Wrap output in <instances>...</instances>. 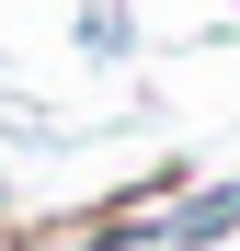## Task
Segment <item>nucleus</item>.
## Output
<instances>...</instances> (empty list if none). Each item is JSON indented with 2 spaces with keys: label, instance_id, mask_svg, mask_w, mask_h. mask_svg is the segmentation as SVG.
I'll return each mask as SVG.
<instances>
[{
  "label": "nucleus",
  "instance_id": "obj_1",
  "mask_svg": "<svg viewBox=\"0 0 240 251\" xmlns=\"http://www.w3.org/2000/svg\"><path fill=\"white\" fill-rule=\"evenodd\" d=\"M229 240H240V172L183 183L172 205H160V251H229Z\"/></svg>",
  "mask_w": 240,
  "mask_h": 251
},
{
  "label": "nucleus",
  "instance_id": "obj_2",
  "mask_svg": "<svg viewBox=\"0 0 240 251\" xmlns=\"http://www.w3.org/2000/svg\"><path fill=\"white\" fill-rule=\"evenodd\" d=\"M80 46H92V57H126V12L92 0V12H80Z\"/></svg>",
  "mask_w": 240,
  "mask_h": 251
}]
</instances>
